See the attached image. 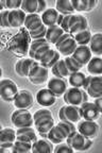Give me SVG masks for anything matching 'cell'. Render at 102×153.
<instances>
[{"instance_id":"cell-1","label":"cell","mask_w":102,"mask_h":153,"mask_svg":"<svg viewBox=\"0 0 102 153\" xmlns=\"http://www.w3.org/2000/svg\"><path fill=\"white\" fill-rule=\"evenodd\" d=\"M77 131V128L72 122L60 121L57 124L53 126L47 133V138L54 145L63 143L67 138L69 134Z\"/></svg>"},{"instance_id":"cell-2","label":"cell","mask_w":102,"mask_h":153,"mask_svg":"<svg viewBox=\"0 0 102 153\" xmlns=\"http://www.w3.org/2000/svg\"><path fill=\"white\" fill-rule=\"evenodd\" d=\"M33 124L40 135L47 136V133L54 126V120H53L51 111L47 108L36 111L33 115Z\"/></svg>"},{"instance_id":"cell-3","label":"cell","mask_w":102,"mask_h":153,"mask_svg":"<svg viewBox=\"0 0 102 153\" xmlns=\"http://www.w3.org/2000/svg\"><path fill=\"white\" fill-rule=\"evenodd\" d=\"M66 143L74 149V151H80V152L89 150L93 146L92 139L83 136L78 131H74L69 134L66 138Z\"/></svg>"},{"instance_id":"cell-4","label":"cell","mask_w":102,"mask_h":153,"mask_svg":"<svg viewBox=\"0 0 102 153\" xmlns=\"http://www.w3.org/2000/svg\"><path fill=\"white\" fill-rule=\"evenodd\" d=\"M55 50L60 54L64 55V56H70L72 54L76 48L78 47L76 41H74V36H71L68 33H64L61 37L57 39V42L54 44Z\"/></svg>"},{"instance_id":"cell-5","label":"cell","mask_w":102,"mask_h":153,"mask_svg":"<svg viewBox=\"0 0 102 153\" xmlns=\"http://www.w3.org/2000/svg\"><path fill=\"white\" fill-rule=\"evenodd\" d=\"M82 87L92 98L102 97V78L100 76H86Z\"/></svg>"},{"instance_id":"cell-6","label":"cell","mask_w":102,"mask_h":153,"mask_svg":"<svg viewBox=\"0 0 102 153\" xmlns=\"http://www.w3.org/2000/svg\"><path fill=\"white\" fill-rule=\"evenodd\" d=\"M18 94V88L11 79L0 80V97L5 102H13Z\"/></svg>"},{"instance_id":"cell-7","label":"cell","mask_w":102,"mask_h":153,"mask_svg":"<svg viewBox=\"0 0 102 153\" xmlns=\"http://www.w3.org/2000/svg\"><path fill=\"white\" fill-rule=\"evenodd\" d=\"M50 48H51V45L46 41V38L38 39V41H32L30 49H29V57L36 62H39L42 56Z\"/></svg>"},{"instance_id":"cell-8","label":"cell","mask_w":102,"mask_h":153,"mask_svg":"<svg viewBox=\"0 0 102 153\" xmlns=\"http://www.w3.org/2000/svg\"><path fill=\"white\" fill-rule=\"evenodd\" d=\"M12 123L16 128H26L33 126V115L28 110H17L12 114Z\"/></svg>"},{"instance_id":"cell-9","label":"cell","mask_w":102,"mask_h":153,"mask_svg":"<svg viewBox=\"0 0 102 153\" xmlns=\"http://www.w3.org/2000/svg\"><path fill=\"white\" fill-rule=\"evenodd\" d=\"M59 118L61 121H69L76 123L82 119L80 108L76 105H64L59 111Z\"/></svg>"},{"instance_id":"cell-10","label":"cell","mask_w":102,"mask_h":153,"mask_svg":"<svg viewBox=\"0 0 102 153\" xmlns=\"http://www.w3.org/2000/svg\"><path fill=\"white\" fill-rule=\"evenodd\" d=\"M33 102L34 99L31 91L22 89V91H18L16 98L13 101V104L17 110H29L33 105Z\"/></svg>"},{"instance_id":"cell-11","label":"cell","mask_w":102,"mask_h":153,"mask_svg":"<svg viewBox=\"0 0 102 153\" xmlns=\"http://www.w3.org/2000/svg\"><path fill=\"white\" fill-rule=\"evenodd\" d=\"M78 132L82 134L83 136L87 137V138H95L98 135L99 132V126L96 121H92V120H82L79 121L78 124Z\"/></svg>"},{"instance_id":"cell-12","label":"cell","mask_w":102,"mask_h":153,"mask_svg":"<svg viewBox=\"0 0 102 153\" xmlns=\"http://www.w3.org/2000/svg\"><path fill=\"white\" fill-rule=\"evenodd\" d=\"M83 91L84 89L78 87H70L67 88L63 95L64 101L69 105H76L79 106L83 103Z\"/></svg>"},{"instance_id":"cell-13","label":"cell","mask_w":102,"mask_h":153,"mask_svg":"<svg viewBox=\"0 0 102 153\" xmlns=\"http://www.w3.org/2000/svg\"><path fill=\"white\" fill-rule=\"evenodd\" d=\"M80 113L82 118L85 120H92V121H96L99 119L101 113L98 111L96 108V105L93 102H83L80 106Z\"/></svg>"},{"instance_id":"cell-14","label":"cell","mask_w":102,"mask_h":153,"mask_svg":"<svg viewBox=\"0 0 102 153\" xmlns=\"http://www.w3.org/2000/svg\"><path fill=\"white\" fill-rule=\"evenodd\" d=\"M70 56L74 57L79 64H81L84 67L93 57V53L90 52L88 46H78Z\"/></svg>"},{"instance_id":"cell-15","label":"cell","mask_w":102,"mask_h":153,"mask_svg":"<svg viewBox=\"0 0 102 153\" xmlns=\"http://www.w3.org/2000/svg\"><path fill=\"white\" fill-rule=\"evenodd\" d=\"M57 101L55 95L49 88H43L36 94V102L44 108H49Z\"/></svg>"},{"instance_id":"cell-16","label":"cell","mask_w":102,"mask_h":153,"mask_svg":"<svg viewBox=\"0 0 102 153\" xmlns=\"http://www.w3.org/2000/svg\"><path fill=\"white\" fill-rule=\"evenodd\" d=\"M50 91H52L55 95V97H61V96L64 95V93L67 89V84L65 82L64 79L62 78H51V79L48 81V87Z\"/></svg>"},{"instance_id":"cell-17","label":"cell","mask_w":102,"mask_h":153,"mask_svg":"<svg viewBox=\"0 0 102 153\" xmlns=\"http://www.w3.org/2000/svg\"><path fill=\"white\" fill-rule=\"evenodd\" d=\"M25 19H26V13L22 10H9L7 13V22L9 26L12 28H17V27L24 26Z\"/></svg>"},{"instance_id":"cell-18","label":"cell","mask_w":102,"mask_h":153,"mask_svg":"<svg viewBox=\"0 0 102 153\" xmlns=\"http://www.w3.org/2000/svg\"><path fill=\"white\" fill-rule=\"evenodd\" d=\"M60 60V53L57 52L55 49L50 48L49 50L42 56L39 63L42 66L46 67V68H52Z\"/></svg>"},{"instance_id":"cell-19","label":"cell","mask_w":102,"mask_h":153,"mask_svg":"<svg viewBox=\"0 0 102 153\" xmlns=\"http://www.w3.org/2000/svg\"><path fill=\"white\" fill-rule=\"evenodd\" d=\"M37 139L36 133L33 128L26 127V128H18L16 130V140L27 141V143H34Z\"/></svg>"},{"instance_id":"cell-20","label":"cell","mask_w":102,"mask_h":153,"mask_svg":"<svg viewBox=\"0 0 102 153\" xmlns=\"http://www.w3.org/2000/svg\"><path fill=\"white\" fill-rule=\"evenodd\" d=\"M59 16L60 13L55 9H47L46 11H44L42 13L40 18H42L44 26H46L47 28H51V27L57 26Z\"/></svg>"},{"instance_id":"cell-21","label":"cell","mask_w":102,"mask_h":153,"mask_svg":"<svg viewBox=\"0 0 102 153\" xmlns=\"http://www.w3.org/2000/svg\"><path fill=\"white\" fill-rule=\"evenodd\" d=\"M74 11L78 12H90L97 5L96 0H71Z\"/></svg>"},{"instance_id":"cell-22","label":"cell","mask_w":102,"mask_h":153,"mask_svg":"<svg viewBox=\"0 0 102 153\" xmlns=\"http://www.w3.org/2000/svg\"><path fill=\"white\" fill-rule=\"evenodd\" d=\"M43 22H42V18H40V15L36 14H27L26 15V19H25L24 26L27 28L29 32L30 31H34L36 29L40 28L43 26Z\"/></svg>"},{"instance_id":"cell-23","label":"cell","mask_w":102,"mask_h":153,"mask_svg":"<svg viewBox=\"0 0 102 153\" xmlns=\"http://www.w3.org/2000/svg\"><path fill=\"white\" fill-rule=\"evenodd\" d=\"M31 151L33 153H51L53 151L52 143H49L45 139H36L32 143Z\"/></svg>"},{"instance_id":"cell-24","label":"cell","mask_w":102,"mask_h":153,"mask_svg":"<svg viewBox=\"0 0 102 153\" xmlns=\"http://www.w3.org/2000/svg\"><path fill=\"white\" fill-rule=\"evenodd\" d=\"M47 79H48V68L42 66V65L38 67L37 70H36L31 76H29L30 82H31L32 84H34V85L43 84Z\"/></svg>"},{"instance_id":"cell-25","label":"cell","mask_w":102,"mask_h":153,"mask_svg":"<svg viewBox=\"0 0 102 153\" xmlns=\"http://www.w3.org/2000/svg\"><path fill=\"white\" fill-rule=\"evenodd\" d=\"M89 49L90 52L100 56L102 54V34L100 32L92 35L89 41Z\"/></svg>"},{"instance_id":"cell-26","label":"cell","mask_w":102,"mask_h":153,"mask_svg":"<svg viewBox=\"0 0 102 153\" xmlns=\"http://www.w3.org/2000/svg\"><path fill=\"white\" fill-rule=\"evenodd\" d=\"M87 71L90 76H101L102 74V59L100 56H94L87 63Z\"/></svg>"},{"instance_id":"cell-27","label":"cell","mask_w":102,"mask_h":153,"mask_svg":"<svg viewBox=\"0 0 102 153\" xmlns=\"http://www.w3.org/2000/svg\"><path fill=\"white\" fill-rule=\"evenodd\" d=\"M64 33L65 32L61 29V27L54 26V27H51V28H47V32H46L45 38L50 45H51V44L54 45V44L57 42V39H59Z\"/></svg>"},{"instance_id":"cell-28","label":"cell","mask_w":102,"mask_h":153,"mask_svg":"<svg viewBox=\"0 0 102 153\" xmlns=\"http://www.w3.org/2000/svg\"><path fill=\"white\" fill-rule=\"evenodd\" d=\"M55 10L64 16L71 15L74 12L72 4H71V0H57L55 3Z\"/></svg>"},{"instance_id":"cell-29","label":"cell","mask_w":102,"mask_h":153,"mask_svg":"<svg viewBox=\"0 0 102 153\" xmlns=\"http://www.w3.org/2000/svg\"><path fill=\"white\" fill-rule=\"evenodd\" d=\"M87 27H88L87 19H86L83 15L78 14V20H77L76 24L71 27V29L69 30V34H70L71 36H74L77 33H79V32L87 30Z\"/></svg>"},{"instance_id":"cell-30","label":"cell","mask_w":102,"mask_h":153,"mask_svg":"<svg viewBox=\"0 0 102 153\" xmlns=\"http://www.w3.org/2000/svg\"><path fill=\"white\" fill-rule=\"evenodd\" d=\"M52 69V74H54V76L57 78H66L69 76V72L67 69L66 63H65L64 59H60L59 62L54 65V66L51 68Z\"/></svg>"},{"instance_id":"cell-31","label":"cell","mask_w":102,"mask_h":153,"mask_svg":"<svg viewBox=\"0 0 102 153\" xmlns=\"http://www.w3.org/2000/svg\"><path fill=\"white\" fill-rule=\"evenodd\" d=\"M86 76L81 71H77L71 74L69 76V84L71 85V87H78V88H81L82 85H83L84 81H85Z\"/></svg>"},{"instance_id":"cell-32","label":"cell","mask_w":102,"mask_h":153,"mask_svg":"<svg viewBox=\"0 0 102 153\" xmlns=\"http://www.w3.org/2000/svg\"><path fill=\"white\" fill-rule=\"evenodd\" d=\"M32 143L27 141L15 140L12 147V153H28L31 152Z\"/></svg>"},{"instance_id":"cell-33","label":"cell","mask_w":102,"mask_h":153,"mask_svg":"<svg viewBox=\"0 0 102 153\" xmlns=\"http://www.w3.org/2000/svg\"><path fill=\"white\" fill-rule=\"evenodd\" d=\"M16 140V131L13 129L5 128L0 131V143H14Z\"/></svg>"},{"instance_id":"cell-34","label":"cell","mask_w":102,"mask_h":153,"mask_svg":"<svg viewBox=\"0 0 102 153\" xmlns=\"http://www.w3.org/2000/svg\"><path fill=\"white\" fill-rule=\"evenodd\" d=\"M92 35L93 34L90 33V31L87 29V30H84V31H81L79 33H77L74 36V38L78 46H87L89 44Z\"/></svg>"},{"instance_id":"cell-35","label":"cell","mask_w":102,"mask_h":153,"mask_svg":"<svg viewBox=\"0 0 102 153\" xmlns=\"http://www.w3.org/2000/svg\"><path fill=\"white\" fill-rule=\"evenodd\" d=\"M77 20H78V14L77 15H74V14L67 15V16H64L63 22H62V24H61V26L60 27H61V29H62L65 33L69 34V30L71 29V27L76 24Z\"/></svg>"},{"instance_id":"cell-36","label":"cell","mask_w":102,"mask_h":153,"mask_svg":"<svg viewBox=\"0 0 102 153\" xmlns=\"http://www.w3.org/2000/svg\"><path fill=\"white\" fill-rule=\"evenodd\" d=\"M20 10L28 14H34L37 10V0H22Z\"/></svg>"},{"instance_id":"cell-37","label":"cell","mask_w":102,"mask_h":153,"mask_svg":"<svg viewBox=\"0 0 102 153\" xmlns=\"http://www.w3.org/2000/svg\"><path fill=\"white\" fill-rule=\"evenodd\" d=\"M65 63H66V66H67V69H68V72H69V76L71 74H74V72H77V71H80L81 68H83V66L81 64H79L76 60H74V57L71 56H66L64 59Z\"/></svg>"},{"instance_id":"cell-38","label":"cell","mask_w":102,"mask_h":153,"mask_svg":"<svg viewBox=\"0 0 102 153\" xmlns=\"http://www.w3.org/2000/svg\"><path fill=\"white\" fill-rule=\"evenodd\" d=\"M36 63V61L32 60V59H25V60H22V68H20V72H22V74H20V76H25V78H28L29 76V72H30V70H31V68L34 66V64Z\"/></svg>"},{"instance_id":"cell-39","label":"cell","mask_w":102,"mask_h":153,"mask_svg":"<svg viewBox=\"0 0 102 153\" xmlns=\"http://www.w3.org/2000/svg\"><path fill=\"white\" fill-rule=\"evenodd\" d=\"M46 32H47V27L46 26H42L40 28L36 29L34 31H30V37L32 38V41H38V39H43L46 36Z\"/></svg>"},{"instance_id":"cell-40","label":"cell","mask_w":102,"mask_h":153,"mask_svg":"<svg viewBox=\"0 0 102 153\" xmlns=\"http://www.w3.org/2000/svg\"><path fill=\"white\" fill-rule=\"evenodd\" d=\"M53 152L54 153H72L74 152V149L69 146L68 143H60L57 145L54 149H53Z\"/></svg>"},{"instance_id":"cell-41","label":"cell","mask_w":102,"mask_h":153,"mask_svg":"<svg viewBox=\"0 0 102 153\" xmlns=\"http://www.w3.org/2000/svg\"><path fill=\"white\" fill-rule=\"evenodd\" d=\"M22 0H5V5L7 10H18L22 7Z\"/></svg>"},{"instance_id":"cell-42","label":"cell","mask_w":102,"mask_h":153,"mask_svg":"<svg viewBox=\"0 0 102 153\" xmlns=\"http://www.w3.org/2000/svg\"><path fill=\"white\" fill-rule=\"evenodd\" d=\"M7 13H9V10H4V11L0 12V27H2V28L10 27L9 22H7Z\"/></svg>"},{"instance_id":"cell-43","label":"cell","mask_w":102,"mask_h":153,"mask_svg":"<svg viewBox=\"0 0 102 153\" xmlns=\"http://www.w3.org/2000/svg\"><path fill=\"white\" fill-rule=\"evenodd\" d=\"M47 10V2L45 0H37V10H36V14L38 13H43L44 11Z\"/></svg>"},{"instance_id":"cell-44","label":"cell","mask_w":102,"mask_h":153,"mask_svg":"<svg viewBox=\"0 0 102 153\" xmlns=\"http://www.w3.org/2000/svg\"><path fill=\"white\" fill-rule=\"evenodd\" d=\"M94 104L96 105V108H98V111H99L100 113H102V97H99V98H95Z\"/></svg>"},{"instance_id":"cell-45","label":"cell","mask_w":102,"mask_h":153,"mask_svg":"<svg viewBox=\"0 0 102 153\" xmlns=\"http://www.w3.org/2000/svg\"><path fill=\"white\" fill-rule=\"evenodd\" d=\"M22 60H19L18 62L15 64V71H16V74H18L19 76H20V74H22V72H20V68H22Z\"/></svg>"},{"instance_id":"cell-46","label":"cell","mask_w":102,"mask_h":153,"mask_svg":"<svg viewBox=\"0 0 102 153\" xmlns=\"http://www.w3.org/2000/svg\"><path fill=\"white\" fill-rule=\"evenodd\" d=\"M5 9H7L5 0H0V12H1V11H4Z\"/></svg>"},{"instance_id":"cell-47","label":"cell","mask_w":102,"mask_h":153,"mask_svg":"<svg viewBox=\"0 0 102 153\" xmlns=\"http://www.w3.org/2000/svg\"><path fill=\"white\" fill-rule=\"evenodd\" d=\"M63 18H64V15L60 14L59 19H57V27L61 26V24H62V22H63Z\"/></svg>"},{"instance_id":"cell-48","label":"cell","mask_w":102,"mask_h":153,"mask_svg":"<svg viewBox=\"0 0 102 153\" xmlns=\"http://www.w3.org/2000/svg\"><path fill=\"white\" fill-rule=\"evenodd\" d=\"M1 76H2V69L0 68V78H1Z\"/></svg>"},{"instance_id":"cell-49","label":"cell","mask_w":102,"mask_h":153,"mask_svg":"<svg viewBox=\"0 0 102 153\" xmlns=\"http://www.w3.org/2000/svg\"><path fill=\"white\" fill-rule=\"evenodd\" d=\"M1 130H2V126H1V124H0V131H1Z\"/></svg>"}]
</instances>
